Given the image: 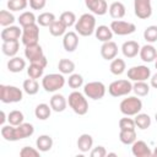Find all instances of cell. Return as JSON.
<instances>
[{
    "mask_svg": "<svg viewBox=\"0 0 157 157\" xmlns=\"http://www.w3.org/2000/svg\"><path fill=\"white\" fill-rule=\"evenodd\" d=\"M34 132V126L31 123H22L17 126L13 125H2L1 136L6 141H18L32 136Z\"/></svg>",
    "mask_w": 157,
    "mask_h": 157,
    "instance_id": "cell-1",
    "label": "cell"
},
{
    "mask_svg": "<svg viewBox=\"0 0 157 157\" xmlns=\"http://www.w3.org/2000/svg\"><path fill=\"white\" fill-rule=\"evenodd\" d=\"M76 33L82 37H88L96 31V17L92 13H83L75 23Z\"/></svg>",
    "mask_w": 157,
    "mask_h": 157,
    "instance_id": "cell-2",
    "label": "cell"
},
{
    "mask_svg": "<svg viewBox=\"0 0 157 157\" xmlns=\"http://www.w3.org/2000/svg\"><path fill=\"white\" fill-rule=\"evenodd\" d=\"M67 103L70 108L78 115H85L88 112V102L85 97V93L82 94L78 91H74L69 94Z\"/></svg>",
    "mask_w": 157,
    "mask_h": 157,
    "instance_id": "cell-3",
    "label": "cell"
},
{
    "mask_svg": "<svg viewBox=\"0 0 157 157\" xmlns=\"http://www.w3.org/2000/svg\"><path fill=\"white\" fill-rule=\"evenodd\" d=\"M23 98V92L16 86L0 85V101L2 103H17Z\"/></svg>",
    "mask_w": 157,
    "mask_h": 157,
    "instance_id": "cell-4",
    "label": "cell"
},
{
    "mask_svg": "<svg viewBox=\"0 0 157 157\" xmlns=\"http://www.w3.org/2000/svg\"><path fill=\"white\" fill-rule=\"evenodd\" d=\"M119 109L124 115H128V117L136 115L142 109V101L135 96H130L128 98H124L120 102Z\"/></svg>",
    "mask_w": 157,
    "mask_h": 157,
    "instance_id": "cell-5",
    "label": "cell"
},
{
    "mask_svg": "<svg viewBox=\"0 0 157 157\" xmlns=\"http://www.w3.org/2000/svg\"><path fill=\"white\" fill-rule=\"evenodd\" d=\"M65 85L63 74H48L42 78V87L47 92H56Z\"/></svg>",
    "mask_w": 157,
    "mask_h": 157,
    "instance_id": "cell-6",
    "label": "cell"
},
{
    "mask_svg": "<svg viewBox=\"0 0 157 157\" xmlns=\"http://www.w3.org/2000/svg\"><path fill=\"white\" fill-rule=\"evenodd\" d=\"M132 91V83L129 80H115L108 86V92L113 97L128 96Z\"/></svg>",
    "mask_w": 157,
    "mask_h": 157,
    "instance_id": "cell-7",
    "label": "cell"
},
{
    "mask_svg": "<svg viewBox=\"0 0 157 157\" xmlns=\"http://www.w3.org/2000/svg\"><path fill=\"white\" fill-rule=\"evenodd\" d=\"M83 93L91 99H102L105 94V86L101 81H92L83 86Z\"/></svg>",
    "mask_w": 157,
    "mask_h": 157,
    "instance_id": "cell-8",
    "label": "cell"
},
{
    "mask_svg": "<svg viewBox=\"0 0 157 157\" xmlns=\"http://www.w3.org/2000/svg\"><path fill=\"white\" fill-rule=\"evenodd\" d=\"M38 39H39V25L33 23V25H29L22 28L21 40L25 47L38 43Z\"/></svg>",
    "mask_w": 157,
    "mask_h": 157,
    "instance_id": "cell-9",
    "label": "cell"
},
{
    "mask_svg": "<svg viewBox=\"0 0 157 157\" xmlns=\"http://www.w3.org/2000/svg\"><path fill=\"white\" fill-rule=\"evenodd\" d=\"M110 29L117 36H128L136 31V26L132 22H126L121 20H114L110 23Z\"/></svg>",
    "mask_w": 157,
    "mask_h": 157,
    "instance_id": "cell-10",
    "label": "cell"
},
{
    "mask_svg": "<svg viewBox=\"0 0 157 157\" xmlns=\"http://www.w3.org/2000/svg\"><path fill=\"white\" fill-rule=\"evenodd\" d=\"M151 77V69L146 65L132 66L128 70V78L131 81H146Z\"/></svg>",
    "mask_w": 157,
    "mask_h": 157,
    "instance_id": "cell-11",
    "label": "cell"
},
{
    "mask_svg": "<svg viewBox=\"0 0 157 157\" xmlns=\"http://www.w3.org/2000/svg\"><path fill=\"white\" fill-rule=\"evenodd\" d=\"M134 12L141 20H146L151 17L152 15L151 0H134Z\"/></svg>",
    "mask_w": 157,
    "mask_h": 157,
    "instance_id": "cell-12",
    "label": "cell"
},
{
    "mask_svg": "<svg viewBox=\"0 0 157 157\" xmlns=\"http://www.w3.org/2000/svg\"><path fill=\"white\" fill-rule=\"evenodd\" d=\"M87 9L98 16H103L108 11V4L105 0H85Z\"/></svg>",
    "mask_w": 157,
    "mask_h": 157,
    "instance_id": "cell-13",
    "label": "cell"
},
{
    "mask_svg": "<svg viewBox=\"0 0 157 157\" xmlns=\"http://www.w3.org/2000/svg\"><path fill=\"white\" fill-rule=\"evenodd\" d=\"M21 36H22V29H20V27L13 26V25L9 26V27H5L0 33V38H1L2 42L18 40Z\"/></svg>",
    "mask_w": 157,
    "mask_h": 157,
    "instance_id": "cell-14",
    "label": "cell"
},
{
    "mask_svg": "<svg viewBox=\"0 0 157 157\" xmlns=\"http://www.w3.org/2000/svg\"><path fill=\"white\" fill-rule=\"evenodd\" d=\"M77 45H78V36L76 32H66L63 37V47L66 52L69 53H72L77 49Z\"/></svg>",
    "mask_w": 157,
    "mask_h": 157,
    "instance_id": "cell-15",
    "label": "cell"
},
{
    "mask_svg": "<svg viewBox=\"0 0 157 157\" xmlns=\"http://www.w3.org/2000/svg\"><path fill=\"white\" fill-rule=\"evenodd\" d=\"M101 55L104 60H113L118 55V45L113 40L104 42L101 47Z\"/></svg>",
    "mask_w": 157,
    "mask_h": 157,
    "instance_id": "cell-16",
    "label": "cell"
},
{
    "mask_svg": "<svg viewBox=\"0 0 157 157\" xmlns=\"http://www.w3.org/2000/svg\"><path fill=\"white\" fill-rule=\"evenodd\" d=\"M25 56H26V59L29 60V63H33V61H37V60L42 59L44 56V53H43L42 47L38 43H36V44L26 45V48H25Z\"/></svg>",
    "mask_w": 157,
    "mask_h": 157,
    "instance_id": "cell-17",
    "label": "cell"
},
{
    "mask_svg": "<svg viewBox=\"0 0 157 157\" xmlns=\"http://www.w3.org/2000/svg\"><path fill=\"white\" fill-rule=\"evenodd\" d=\"M131 152L135 157H150V156H152V151L150 150L148 145L142 140H136L131 145Z\"/></svg>",
    "mask_w": 157,
    "mask_h": 157,
    "instance_id": "cell-18",
    "label": "cell"
},
{
    "mask_svg": "<svg viewBox=\"0 0 157 157\" xmlns=\"http://www.w3.org/2000/svg\"><path fill=\"white\" fill-rule=\"evenodd\" d=\"M140 44L135 40H128V42H124L123 45H121V53L125 58H135L139 52H140Z\"/></svg>",
    "mask_w": 157,
    "mask_h": 157,
    "instance_id": "cell-19",
    "label": "cell"
},
{
    "mask_svg": "<svg viewBox=\"0 0 157 157\" xmlns=\"http://www.w3.org/2000/svg\"><path fill=\"white\" fill-rule=\"evenodd\" d=\"M139 55H140V58H141L142 61H145V63H152L156 59L157 50H156V48L152 44H145L144 47L140 48Z\"/></svg>",
    "mask_w": 157,
    "mask_h": 157,
    "instance_id": "cell-20",
    "label": "cell"
},
{
    "mask_svg": "<svg viewBox=\"0 0 157 157\" xmlns=\"http://www.w3.org/2000/svg\"><path fill=\"white\" fill-rule=\"evenodd\" d=\"M66 105H67V101L66 98L63 96V94H59V93H55L53 94V97L50 98V107L54 112L56 113H61L66 109Z\"/></svg>",
    "mask_w": 157,
    "mask_h": 157,
    "instance_id": "cell-21",
    "label": "cell"
},
{
    "mask_svg": "<svg viewBox=\"0 0 157 157\" xmlns=\"http://www.w3.org/2000/svg\"><path fill=\"white\" fill-rule=\"evenodd\" d=\"M109 15L114 20H119V18H123L125 16V12H126V9H125V5L120 1H114L110 4L109 9Z\"/></svg>",
    "mask_w": 157,
    "mask_h": 157,
    "instance_id": "cell-22",
    "label": "cell"
},
{
    "mask_svg": "<svg viewBox=\"0 0 157 157\" xmlns=\"http://www.w3.org/2000/svg\"><path fill=\"white\" fill-rule=\"evenodd\" d=\"M94 34H96V38H97L98 40H101L102 43H104V42L112 40L114 33H113V31L110 29V27L104 26V25H101V26H98V27L96 28Z\"/></svg>",
    "mask_w": 157,
    "mask_h": 157,
    "instance_id": "cell-23",
    "label": "cell"
},
{
    "mask_svg": "<svg viewBox=\"0 0 157 157\" xmlns=\"http://www.w3.org/2000/svg\"><path fill=\"white\" fill-rule=\"evenodd\" d=\"M20 49V42L18 40H10V42H2L1 50L6 56H16Z\"/></svg>",
    "mask_w": 157,
    "mask_h": 157,
    "instance_id": "cell-24",
    "label": "cell"
},
{
    "mask_svg": "<svg viewBox=\"0 0 157 157\" xmlns=\"http://www.w3.org/2000/svg\"><path fill=\"white\" fill-rule=\"evenodd\" d=\"M25 67H26V61L20 56H12L7 61V69L10 72L17 74V72H21Z\"/></svg>",
    "mask_w": 157,
    "mask_h": 157,
    "instance_id": "cell-25",
    "label": "cell"
},
{
    "mask_svg": "<svg viewBox=\"0 0 157 157\" xmlns=\"http://www.w3.org/2000/svg\"><path fill=\"white\" fill-rule=\"evenodd\" d=\"M93 146V137L90 134H82L80 135V137L77 139V147L81 152H88L90 150H92Z\"/></svg>",
    "mask_w": 157,
    "mask_h": 157,
    "instance_id": "cell-26",
    "label": "cell"
},
{
    "mask_svg": "<svg viewBox=\"0 0 157 157\" xmlns=\"http://www.w3.org/2000/svg\"><path fill=\"white\" fill-rule=\"evenodd\" d=\"M36 146L40 152H47L53 147V139L49 135H40L36 140Z\"/></svg>",
    "mask_w": 157,
    "mask_h": 157,
    "instance_id": "cell-27",
    "label": "cell"
},
{
    "mask_svg": "<svg viewBox=\"0 0 157 157\" xmlns=\"http://www.w3.org/2000/svg\"><path fill=\"white\" fill-rule=\"evenodd\" d=\"M52 110H53V109H52L50 105H48V104H45V103H40V104H38V105L36 107V109H34V115H36V118L39 119V120H47V119L50 117Z\"/></svg>",
    "mask_w": 157,
    "mask_h": 157,
    "instance_id": "cell-28",
    "label": "cell"
},
{
    "mask_svg": "<svg viewBox=\"0 0 157 157\" xmlns=\"http://www.w3.org/2000/svg\"><path fill=\"white\" fill-rule=\"evenodd\" d=\"M125 69H126V64H125V61L123 60V59H120V58H114L113 60H112V63H110V65H109V70H110V72L113 74V75H121L124 71H125Z\"/></svg>",
    "mask_w": 157,
    "mask_h": 157,
    "instance_id": "cell-29",
    "label": "cell"
},
{
    "mask_svg": "<svg viewBox=\"0 0 157 157\" xmlns=\"http://www.w3.org/2000/svg\"><path fill=\"white\" fill-rule=\"evenodd\" d=\"M119 140L124 145H132L136 141V131H135V129H131V130H120V132H119Z\"/></svg>",
    "mask_w": 157,
    "mask_h": 157,
    "instance_id": "cell-30",
    "label": "cell"
},
{
    "mask_svg": "<svg viewBox=\"0 0 157 157\" xmlns=\"http://www.w3.org/2000/svg\"><path fill=\"white\" fill-rule=\"evenodd\" d=\"M22 88H23V91H25L27 94L33 96V94H37V93H38V91H39V85H38L37 80L29 77V78H27V80L23 81Z\"/></svg>",
    "mask_w": 157,
    "mask_h": 157,
    "instance_id": "cell-31",
    "label": "cell"
},
{
    "mask_svg": "<svg viewBox=\"0 0 157 157\" xmlns=\"http://www.w3.org/2000/svg\"><path fill=\"white\" fill-rule=\"evenodd\" d=\"M66 26L60 21V20H55L50 26H49V32L52 36L54 37H60L64 36L66 33Z\"/></svg>",
    "mask_w": 157,
    "mask_h": 157,
    "instance_id": "cell-32",
    "label": "cell"
},
{
    "mask_svg": "<svg viewBox=\"0 0 157 157\" xmlns=\"http://www.w3.org/2000/svg\"><path fill=\"white\" fill-rule=\"evenodd\" d=\"M58 69H59L60 74H63V75L72 74L75 70V63L70 59H60L59 64H58Z\"/></svg>",
    "mask_w": 157,
    "mask_h": 157,
    "instance_id": "cell-33",
    "label": "cell"
},
{
    "mask_svg": "<svg viewBox=\"0 0 157 157\" xmlns=\"http://www.w3.org/2000/svg\"><path fill=\"white\" fill-rule=\"evenodd\" d=\"M44 69H45V67H44V66H42V65H39V64L31 63V64H29V66L27 67V75H28V77L34 78V80L40 78V77L43 76Z\"/></svg>",
    "mask_w": 157,
    "mask_h": 157,
    "instance_id": "cell-34",
    "label": "cell"
},
{
    "mask_svg": "<svg viewBox=\"0 0 157 157\" xmlns=\"http://www.w3.org/2000/svg\"><path fill=\"white\" fill-rule=\"evenodd\" d=\"M134 120H135L136 126H137L139 129H141V130H145V129L150 128V125H151V118H150L148 114H145V113H139V114H136Z\"/></svg>",
    "mask_w": 157,
    "mask_h": 157,
    "instance_id": "cell-35",
    "label": "cell"
},
{
    "mask_svg": "<svg viewBox=\"0 0 157 157\" xmlns=\"http://www.w3.org/2000/svg\"><path fill=\"white\" fill-rule=\"evenodd\" d=\"M132 91L139 97H145L150 93V86L146 83V81H136L132 85Z\"/></svg>",
    "mask_w": 157,
    "mask_h": 157,
    "instance_id": "cell-36",
    "label": "cell"
},
{
    "mask_svg": "<svg viewBox=\"0 0 157 157\" xmlns=\"http://www.w3.org/2000/svg\"><path fill=\"white\" fill-rule=\"evenodd\" d=\"M23 120H25L23 113H22L21 110H17V109L11 110V112L9 113V115H7V121H9V124H10V125H13V126H17V125L22 124Z\"/></svg>",
    "mask_w": 157,
    "mask_h": 157,
    "instance_id": "cell-37",
    "label": "cell"
},
{
    "mask_svg": "<svg viewBox=\"0 0 157 157\" xmlns=\"http://www.w3.org/2000/svg\"><path fill=\"white\" fill-rule=\"evenodd\" d=\"M18 22H20V25H21L22 28H23V27H26V26L37 23V18H36V16H34V13H33L32 11H25V12H22V13L20 15Z\"/></svg>",
    "mask_w": 157,
    "mask_h": 157,
    "instance_id": "cell-38",
    "label": "cell"
},
{
    "mask_svg": "<svg viewBox=\"0 0 157 157\" xmlns=\"http://www.w3.org/2000/svg\"><path fill=\"white\" fill-rule=\"evenodd\" d=\"M55 15L53 12H42L37 17V23L42 27H49L54 21H55Z\"/></svg>",
    "mask_w": 157,
    "mask_h": 157,
    "instance_id": "cell-39",
    "label": "cell"
},
{
    "mask_svg": "<svg viewBox=\"0 0 157 157\" xmlns=\"http://www.w3.org/2000/svg\"><path fill=\"white\" fill-rule=\"evenodd\" d=\"M15 22V16L12 12L7 11V10H1L0 11V25L2 27H9L12 26Z\"/></svg>",
    "mask_w": 157,
    "mask_h": 157,
    "instance_id": "cell-40",
    "label": "cell"
},
{
    "mask_svg": "<svg viewBox=\"0 0 157 157\" xmlns=\"http://www.w3.org/2000/svg\"><path fill=\"white\" fill-rule=\"evenodd\" d=\"M59 20L66 26V27H71V26H75L77 18H76V15L72 12V11H65L60 15Z\"/></svg>",
    "mask_w": 157,
    "mask_h": 157,
    "instance_id": "cell-41",
    "label": "cell"
},
{
    "mask_svg": "<svg viewBox=\"0 0 157 157\" xmlns=\"http://www.w3.org/2000/svg\"><path fill=\"white\" fill-rule=\"evenodd\" d=\"M67 85H69V87H71V88H74V90H77V88H80L82 85H83V77H82V75H80V74H70V76H69V80H67Z\"/></svg>",
    "mask_w": 157,
    "mask_h": 157,
    "instance_id": "cell-42",
    "label": "cell"
},
{
    "mask_svg": "<svg viewBox=\"0 0 157 157\" xmlns=\"http://www.w3.org/2000/svg\"><path fill=\"white\" fill-rule=\"evenodd\" d=\"M144 38L147 43H155L157 42V26H148L144 31Z\"/></svg>",
    "mask_w": 157,
    "mask_h": 157,
    "instance_id": "cell-43",
    "label": "cell"
},
{
    "mask_svg": "<svg viewBox=\"0 0 157 157\" xmlns=\"http://www.w3.org/2000/svg\"><path fill=\"white\" fill-rule=\"evenodd\" d=\"M28 1L27 0H9L7 1V9L10 11H22L27 7Z\"/></svg>",
    "mask_w": 157,
    "mask_h": 157,
    "instance_id": "cell-44",
    "label": "cell"
},
{
    "mask_svg": "<svg viewBox=\"0 0 157 157\" xmlns=\"http://www.w3.org/2000/svg\"><path fill=\"white\" fill-rule=\"evenodd\" d=\"M39 150L31 147V146H25L21 148L20 151V156L21 157H39Z\"/></svg>",
    "mask_w": 157,
    "mask_h": 157,
    "instance_id": "cell-45",
    "label": "cell"
},
{
    "mask_svg": "<svg viewBox=\"0 0 157 157\" xmlns=\"http://www.w3.org/2000/svg\"><path fill=\"white\" fill-rule=\"evenodd\" d=\"M136 124H135V120L131 119V118H121L119 120V129L120 130H131V129H135Z\"/></svg>",
    "mask_w": 157,
    "mask_h": 157,
    "instance_id": "cell-46",
    "label": "cell"
},
{
    "mask_svg": "<svg viewBox=\"0 0 157 157\" xmlns=\"http://www.w3.org/2000/svg\"><path fill=\"white\" fill-rule=\"evenodd\" d=\"M91 157H104L107 156V150L104 148V146H96L91 150Z\"/></svg>",
    "mask_w": 157,
    "mask_h": 157,
    "instance_id": "cell-47",
    "label": "cell"
},
{
    "mask_svg": "<svg viewBox=\"0 0 157 157\" xmlns=\"http://www.w3.org/2000/svg\"><path fill=\"white\" fill-rule=\"evenodd\" d=\"M47 0H29V6L32 10H42L44 9Z\"/></svg>",
    "mask_w": 157,
    "mask_h": 157,
    "instance_id": "cell-48",
    "label": "cell"
},
{
    "mask_svg": "<svg viewBox=\"0 0 157 157\" xmlns=\"http://www.w3.org/2000/svg\"><path fill=\"white\" fill-rule=\"evenodd\" d=\"M150 83H151V86H152L153 88H157V72L153 74V75L151 76V78H150Z\"/></svg>",
    "mask_w": 157,
    "mask_h": 157,
    "instance_id": "cell-49",
    "label": "cell"
},
{
    "mask_svg": "<svg viewBox=\"0 0 157 157\" xmlns=\"http://www.w3.org/2000/svg\"><path fill=\"white\" fill-rule=\"evenodd\" d=\"M5 120H6V115H5V112H4V110H1V119H0V124H1V126L4 125Z\"/></svg>",
    "mask_w": 157,
    "mask_h": 157,
    "instance_id": "cell-50",
    "label": "cell"
},
{
    "mask_svg": "<svg viewBox=\"0 0 157 157\" xmlns=\"http://www.w3.org/2000/svg\"><path fill=\"white\" fill-rule=\"evenodd\" d=\"M152 156H156V157H157V146L155 147V150H153V152H152Z\"/></svg>",
    "mask_w": 157,
    "mask_h": 157,
    "instance_id": "cell-51",
    "label": "cell"
},
{
    "mask_svg": "<svg viewBox=\"0 0 157 157\" xmlns=\"http://www.w3.org/2000/svg\"><path fill=\"white\" fill-rule=\"evenodd\" d=\"M155 67L157 69V55H156V59H155Z\"/></svg>",
    "mask_w": 157,
    "mask_h": 157,
    "instance_id": "cell-52",
    "label": "cell"
},
{
    "mask_svg": "<svg viewBox=\"0 0 157 157\" xmlns=\"http://www.w3.org/2000/svg\"><path fill=\"white\" fill-rule=\"evenodd\" d=\"M155 119H156V123H157V112H156V114H155Z\"/></svg>",
    "mask_w": 157,
    "mask_h": 157,
    "instance_id": "cell-53",
    "label": "cell"
}]
</instances>
